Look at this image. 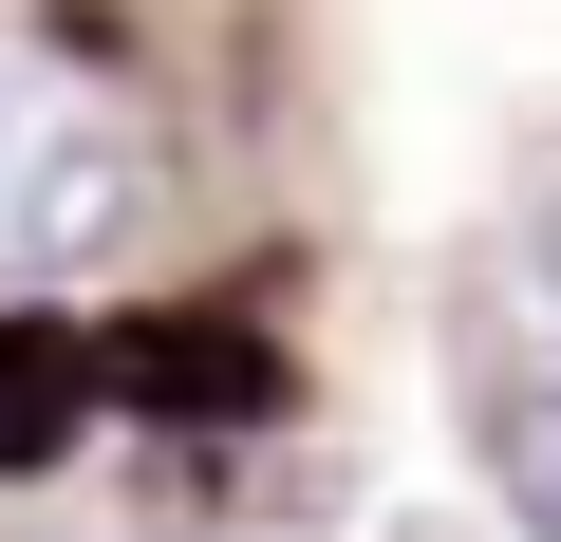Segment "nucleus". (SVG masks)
Returning a JSON list of instances; mask_svg holds the SVG:
<instances>
[{
    "instance_id": "1",
    "label": "nucleus",
    "mask_w": 561,
    "mask_h": 542,
    "mask_svg": "<svg viewBox=\"0 0 561 542\" xmlns=\"http://www.w3.org/2000/svg\"><path fill=\"white\" fill-rule=\"evenodd\" d=\"M131 187H150L131 113L0 38V262H20V281H38V262H94V243L131 224Z\"/></svg>"
},
{
    "instance_id": "2",
    "label": "nucleus",
    "mask_w": 561,
    "mask_h": 542,
    "mask_svg": "<svg viewBox=\"0 0 561 542\" xmlns=\"http://www.w3.org/2000/svg\"><path fill=\"white\" fill-rule=\"evenodd\" d=\"M113 412H150V430H262L280 412V337L206 319V300H150V319H113Z\"/></svg>"
},
{
    "instance_id": "3",
    "label": "nucleus",
    "mask_w": 561,
    "mask_h": 542,
    "mask_svg": "<svg viewBox=\"0 0 561 542\" xmlns=\"http://www.w3.org/2000/svg\"><path fill=\"white\" fill-rule=\"evenodd\" d=\"M94 412H113V337H94V319H57V300H20V319H0V486L57 468Z\"/></svg>"
},
{
    "instance_id": "4",
    "label": "nucleus",
    "mask_w": 561,
    "mask_h": 542,
    "mask_svg": "<svg viewBox=\"0 0 561 542\" xmlns=\"http://www.w3.org/2000/svg\"><path fill=\"white\" fill-rule=\"evenodd\" d=\"M486 449H505V505H524V523L561 542V337L486 374Z\"/></svg>"
},
{
    "instance_id": "5",
    "label": "nucleus",
    "mask_w": 561,
    "mask_h": 542,
    "mask_svg": "<svg viewBox=\"0 0 561 542\" xmlns=\"http://www.w3.org/2000/svg\"><path fill=\"white\" fill-rule=\"evenodd\" d=\"M542 300H561V206H542Z\"/></svg>"
}]
</instances>
